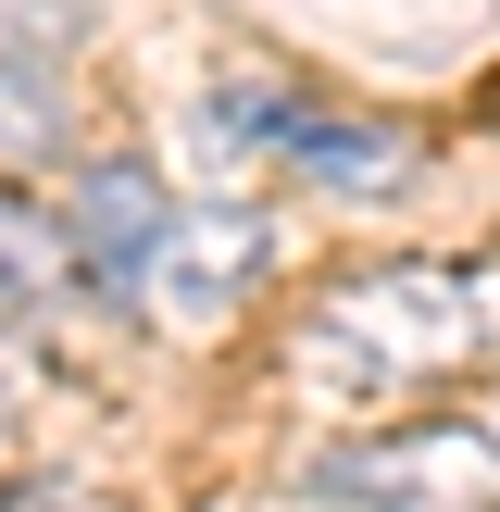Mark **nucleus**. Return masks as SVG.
I'll return each instance as SVG.
<instances>
[{
  "label": "nucleus",
  "mask_w": 500,
  "mask_h": 512,
  "mask_svg": "<svg viewBox=\"0 0 500 512\" xmlns=\"http://www.w3.org/2000/svg\"><path fill=\"white\" fill-rule=\"evenodd\" d=\"M500 350V263H363L300 313V375L325 400H400Z\"/></svg>",
  "instance_id": "nucleus-1"
},
{
  "label": "nucleus",
  "mask_w": 500,
  "mask_h": 512,
  "mask_svg": "<svg viewBox=\"0 0 500 512\" xmlns=\"http://www.w3.org/2000/svg\"><path fill=\"white\" fill-rule=\"evenodd\" d=\"M300 500L325 512H500V425L413 413L375 438H325L300 463Z\"/></svg>",
  "instance_id": "nucleus-2"
},
{
  "label": "nucleus",
  "mask_w": 500,
  "mask_h": 512,
  "mask_svg": "<svg viewBox=\"0 0 500 512\" xmlns=\"http://www.w3.org/2000/svg\"><path fill=\"white\" fill-rule=\"evenodd\" d=\"M200 138H213V163H238V150H275V163H300L313 188L338 200H400L425 175V138H400V125L375 113H325V100H288V88H213L200 100Z\"/></svg>",
  "instance_id": "nucleus-3"
},
{
  "label": "nucleus",
  "mask_w": 500,
  "mask_h": 512,
  "mask_svg": "<svg viewBox=\"0 0 500 512\" xmlns=\"http://www.w3.org/2000/svg\"><path fill=\"white\" fill-rule=\"evenodd\" d=\"M63 225H75V263H88L100 300H150V275H163V250H175V188L138 150H113V163H75Z\"/></svg>",
  "instance_id": "nucleus-4"
},
{
  "label": "nucleus",
  "mask_w": 500,
  "mask_h": 512,
  "mask_svg": "<svg viewBox=\"0 0 500 512\" xmlns=\"http://www.w3.org/2000/svg\"><path fill=\"white\" fill-rule=\"evenodd\" d=\"M263 263H275V225L238 213V200H213V213H175V250H163V275H150V300L188 313V325H213L225 300L263 288Z\"/></svg>",
  "instance_id": "nucleus-5"
},
{
  "label": "nucleus",
  "mask_w": 500,
  "mask_h": 512,
  "mask_svg": "<svg viewBox=\"0 0 500 512\" xmlns=\"http://www.w3.org/2000/svg\"><path fill=\"white\" fill-rule=\"evenodd\" d=\"M75 288H88V263H75V225L50 213V200L0 188V338L50 325V313H63Z\"/></svg>",
  "instance_id": "nucleus-6"
},
{
  "label": "nucleus",
  "mask_w": 500,
  "mask_h": 512,
  "mask_svg": "<svg viewBox=\"0 0 500 512\" xmlns=\"http://www.w3.org/2000/svg\"><path fill=\"white\" fill-rule=\"evenodd\" d=\"M38 163H63V88H50V63H0V188Z\"/></svg>",
  "instance_id": "nucleus-7"
},
{
  "label": "nucleus",
  "mask_w": 500,
  "mask_h": 512,
  "mask_svg": "<svg viewBox=\"0 0 500 512\" xmlns=\"http://www.w3.org/2000/svg\"><path fill=\"white\" fill-rule=\"evenodd\" d=\"M100 25V0H0V63H63Z\"/></svg>",
  "instance_id": "nucleus-8"
},
{
  "label": "nucleus",
  "mask_w": 500,
  "mask_h": 512,
  "mask_svg": "<svg viewBox=\"0 0 500 512\" xmlns=\"http://www.w3.org/2000/svg\"><path fill=\"white\" fill-rule=\"evenodd\" d=\"M13 413H25V363L0 350V438H13Z\"/></svg>",
  "instance_id": "nucleus-9"
}]
</instances>
